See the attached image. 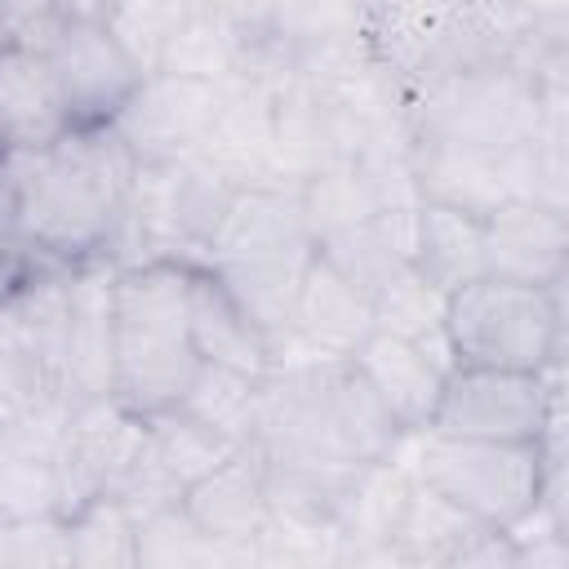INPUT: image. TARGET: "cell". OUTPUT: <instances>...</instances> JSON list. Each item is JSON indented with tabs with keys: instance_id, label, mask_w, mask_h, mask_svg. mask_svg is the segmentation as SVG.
Instances as JSON below:
<instances>
[{
	"instance_id": "20",
	"label": "cell",
	"mask_w": 569,
	"mask_h": 569,
	"mask_svg": "<svg viewBox=\"0 0 569 569\" xmlns=\"http://www.w3.org/2000/svg\"><path fill=\"white\" fill-rule=\"evenodd\" d=\"M325 409L338 449L360 467L391 462L413 436L396 422V413L382 405V396L351 360H325Z\"/></svg>"
},
{
	"instance_id": "5",
	"label": "cell",
	"mask_w": 569,
	"mask_h": 569,
	"mask_svg": "<svg viewBox=\"0 0 569 569\" xmlns=\"http://www.w3.org/2000/svg\"><path fill=\"white\" fill-rule=\"evenodd\" d=\"M231 191H236V182L204 156L142 164L107 262L111 267L142 262V258L204 262V249L222 222Z\"/></svg>"
},
{
	"instance_id": "33",
	"label": "cell",
	"mask_w": 569,
	"mask_h": 569,
	"mask_svg": "<svg viewBox=\"0 0 569 569\" xmlns=\"http://www.w3.org/2000/svg\"><path fill=\"white\" fill-rule=\"evenodd\" d=\"M187 9H191L187 0H124L107 18V27L120 40V49L133 58V67L147 76V71H160L164 44L178 31V22H182Z\"/></svg>"
},
{
	"instance_id": "13",
	"label": "cell",
	"mask_w": 569,
	"mask_h": 569,
	"mask_svg": "<svg viewBox=\"0 0 569 569\" xmlns=\"http://www.w3.org/2000/svg\"><path fill=\"white\" fill-rule=\"evenodd\" d=\"M111 262H84L67 280L62 320V382L71 400L111 396L116 369V320H111Z\"/></svg>"
},
{
	"instance_id": "23",
	"label": "cell",
	"mask_w": 569,
	"mask_h": 569,
	"mask_svg": "<svg viewBox=\"0 0 569 569\" xmlns=\"http://www.w3.org/2000/svg\"><path fill=\"white\" fill-rule=\"evenodd\" d=\"M409 262L440 293H453V289L471 284L476 276H485V218L449 209V204L418 200Z\"/></svg>"
},
{
	"instance_id": "15",
	"label": "cell",
	"mask_w": 569,
	"mask_h": 569,
	"mask_svg": "<svg viewBox=\"0 0 569 569\" xmlns=\"http://www.w3.org/2000/svg\"><path fill=\"white\" fill-rule=\"evenodd\" d=\"M71 129L62 89L40 40H0V138L9 151H44Z\"/></svg>"
},
{
	"instance_id": "26",
	"label": "cell",
	"mask_w": 569,
	"mask_h": 569,
	"mask_svg": "<svg viewBox=\"0 0 569 569\" xmlns=\"http://www.w3.org/2000/svg\"><path fill=\"white\" fill-rule=\"evenodd\" d=\"M258 560L253 547H236V542H218L209 538L187 511L182 502H169L151 516L138 520L133 533V569L151 565V569H187V565H244Z\"/></svg>"
},
{
	"instance_id": "19",
	"label": "cell",
	"mask_w": 569,
	"mask_h": 569,
	"mask_svg": "<svg viewBox=\"0 0 569 569\" xmlns=\"http://www.w3.org/2000/svg\"><path fill=\"white\" fill-rule=\"evenodd\" d=\"M347 360L369 378V387L382 396V405L396 413V422L405 431H427L431 409L445 387V373H449L436 356H427L413 338L373 329Z\"/></svg>"
},
{
	"instance_id": "34",
	"label": "cell",
	"mask_w": 569,
	"mask_h": 569,
	"mask_svg": "<svg viewBox=\"0 0 569 569\" xmlns=\"http://www.w3.org/2000/svg\"><path fill=\"white\" fill-rule=\"evenodd\" d=\"M76 267L62 262L58 253H49L44 244H36L31 236L18 231H0V311H9L18 298H27L36 284L71 276Z\"/></svg>"
},
{
	"instance_id": "16",
	"label": "cell",
	"mask_w": 569,
	"mask_h": 569,
	"mask_svg": "<svg viewBox=\"0 0 569 569\" xmlns=\"http://www.w3.org/2000/svg\"><path fill=\"white\" fill-rule=\"evenodd\" d=\"M182 511L218 542L253 547L271 520V498H267V462L258 445H240L227 453L213 471L191 480L182 489Z\"/></svg>"
},
{
	"instance_id": "2",
	"label": "cell",
	"mask_w": 569,
	"mask_h": 569,
	"mask_svg": "<svg viewBox=\"0 0 569 569\" xmlns=\"http://www.w3.org/2000/svg\"><path fill=\"white\" fill-rule=\"evenodd\" d=\"M191 267L196 262L182 258H142L116 267L111 276V320H116L111 396L138 418L173 409L200 369L187 329Z\"/></svg>"
},
{
	"instance_id": "32",
	"label": "cell",
	"mask_w": 569,
	"mask_h": 569,
	"mask_svg": "<svg viewBox=\"0 0 569 569\" xmlns=\"http://www.w3.org/2000/svg\"><path fill=\"white\" fill-rule=\"evenodd\" d=\"M36 516H67L58 462L40 453H0V520Z\"/></svg>"
},
{
	"instance_id": "30",
	"label": "cell",
	"mask_w": 569,
	"mask_h": 569,
	"mask_svg": "<svg viewBox=\"0 0 569 569\" xmlns=\"http://www.w3.org/2000/svg\"><path fill=\"white\" fill-rule=\"evenodd\" d=\"M67 520V565L84 569H133V533L138 520L116 493H98L80 502Z\"/></svg>"
},
{
	"instance_id": "9",
	"label": "cell",
	"mask_w": 569,
	"mask_h": 569,
	"mask_svg": "<svg viewBox=\"0 0 569 569\" xmlns=\"http://www.w3.org/2000/svg\"><path fill=\"white\" fill-rule=\"evenodd\" d=\"M36 40L53 67L71 124H107L142 80L107 22L53 18Z\"/></svg>"
},
{
	"instance_id": "36",
	"label": "cell",
	"mask_w": 569,
	"mask_h": 569,
	"mask_svg": "<svg viewBox=\"0 0 569 569\" xmlns=\"http://www.w3.org/2000/svg\"><path fill=\"white\" fill-rule=\"evenodd\" d=\"M124 0H53L58 18H84V22H107Z\"/></svg>"
},
{
	"instance_id": "27",
	"label": "cell",
	"mask_w": 569,
	"mask_h": 569,
	"mask_svg": "<svg viewBox=\"0 0 569 569\" xmlns=\"http://www.w3.org/2000/svg\"><path fill=\"white\" fill-rule=\"evenodd\" d=\"M507 196L538 200L569 213V156H565V102H551L538 129L502 156Z\"/></svg>"
},
{
	"instance_id": "21",
	"label": "cell",
	"mask_w": 569,
	"mask_h": 569,
	"mask_svg": "<svg viewBox=\"0 0 569 569\" xmlns=\"http://www.w3.org/2000/svg\"><path fill=\"white\" fill-rule=\"evenodd\" d=\"M200 156L218 164L236 187L267 182V156H271V84L267 80L227 84Z\"/></svg>"
},
{
	"instance_id": "6",
	"label": "cell",
	"mask_w": 569,
	"mask_h": 569,
	"mask_svg": "<svg viewBox=\"0 0 569 569\" xmlns=\"http://www.w3.org/2000/svg\"><path fill=\"white\" fill-rule=\"evenodd\" d=\"M409 449H413L409 471L427 489H436L445 502L493 529L520 525L542 502V480L551 462L542 445L413 431Z\"/></svg>"
},
{
	"instance_id": "40",
	"label": "cell",
	"mask_w": 569,
	"mask_h": 569,
	"mask_svg": "<svg viewBox=\"0 0 569 569\" xmlns=\"http://www.w3.org/2000/svg\"><path fill=\"white\" fill-rule=\"evenodd\" d=\"M187 4H196V0H187Z\"/></svg>"
},
{
	"instance_id": "7",
	"label": "cell",
	"mask_w": 569,
	"mask_h": 569,
	"mask_svg": "<svg viewBox=\"0 0 569 569\" xmlns=\"http://www.w3.org/2000/svg\"><path fill=\"white\" fill-rule=\"evenodd\" d=\"M556 413H560V369L529 373V369H493V365H453L445 373L427 431L542 445Z\"/></svg>"
},
{
	"instance_id": "14",
	"label": "cell",
	"mask_w": 569,
	"mask_h": 569,
	"mask_svg": "<svg viewBox=\"0 0 569 569\" xmlns=\"http://www.w3.org/2000/svg\"><path fill=\"white\" fill-rule=\"evenodd\" d=\"M373 329L378 320H373L369 293L311 249L302 280H298V298H293L289 347H302L307 356L347 360Z\"/></svg>"
},
{
	"instance_id": "38",
	"label": "cell",
	"mask_w": 569,
	"mask_h": 569,
	"mask_svg": "<svg viewBox=\"0 0 569 569\" xmlns=\"http://www.w3.org/2000/svg\"><path fill=\"white\" fill-rule=\"evenodd\" d=\"M4 151H9V147H4V138H0V160H4Z\"/></svg>"
},
{
	"instance_id": "3",
	"label": "cell",
	"mask_w": 569,
	"mask_h": 569,
	"mask_svg": "<svg viewBox=\"0 0 569 569\" xmlns=\"http://www.w3.org/2000/svg\"><path fill=\"white\" fill-rule=\"evenodd\" d=\"M551 102H565V89H547L538 76L507 58L409 89L405 129L409 142H440L502 160L538 129Z\"/></svg>"
},
{
	"instance_id": "25",
	"label": "cell",
	"mask_w": 569,
	"mask_h": 569,
	"mask_svg": "<svg viewBox=\"0 0 569 569\" xmlns=\"http://www.w3.org/2000/svg\"><path fill=\"white\" fill-rule=\"evenodd\" d=\"M311 253L302 258H253V262H209L222 284L236 293V302L262 325V333L276 342V351H289V325H293V298L298 280Z\"/></svg>"
},
{
	"instance_id": "1",
	"label": "cell",
	"mask_w": 569,
	"mask_h": 569,
	"mask_svg": "<svg viewBox=\"0 0 569 569\" xmlns=\"http://www.w3.org/2000/svg\"><path fill=\"white\" fill-rule=\"evenodd\" d=\"M133 178L138 160L111 124H71L44 151H4L0 231L31 236L71 267L107 262Z\"/></svg>"
},
{
	"instance_id": "28",
	"label": "cell",
	"mask_w": 569,
	"mask_h": 569,
	"mask_svg": "<svg viewBox=\"0 0 569 569\" xmlns=\"http://www.w3.org/2000/svg\"><path fill=\"white\" fill-rule=\"evenodd\" d=\"M160 71L218 80V84H231L240 76V44H236V27H231L222 0H196L182 13L178 31L164 44Z\"/></svg>"
},
{
	"instance_id": "17",
	"label": "cell",
	"mask_w": 569,
	"mask_h": 569,
	"mask_svg": "<svg viewBox=\"0 0 569 569\" xmlns=\"http://www.w3.org/2000/svg\"><path fill=\"white\" fill-rule=\"evenodd\" d=\"M187 329L191 347L209 365L240 369L249 378H267L280 365L276 342L262 333V325L236 302V293L222 284V276L209 262L191 267V289H187Z\"/></svg>"
},
{
	"instance_id": "29",
	"label": "cell",
	"mask_w": 569,
	"mask_h": 569,
	"mask_svg": "<svg viewBox=\"0 0 569 569\" xmlns=\"http://www.w3.org/2000/svg\"><path fill=\"white\" fill-rule=\"evenodd\" d=\"M178 409H187V413L200 418L204 427L222 431L231 445H249L253 431H258L262 378H249V373H240V369L200 360V369H196L187 396L178 400Z\"/></svg>"
},
{
	"instance_id": "39",
	"label": "cell",
	"mask_w": 569,
	"mask_h": 569,
	"mask_svg": "<svg viewBox=\"0 0 569 569\" xmlns=\"http://www.w3.org/2000/svg\"><path fill=\"white\" fill-rule=\"evenodd\" d=\"M356 4H360V9H365V4H369V0H356Z\"/></svg>"
},
{
	"instance_id": "35",
	"label": "cell",
	"mask_w": 569,
	"mask_h": 569,
	"mask_svg": "<svg viewBox=\"0 0 569 569\" xmlns=\"http://www.w3.org/2000/svg\"><path fill=\"white\" fill-rule=\"evenodd\" d=\"M0 565H13V569L67 565V520L62 516L0 520Z\"/></svg>"
},
{
	"instance_id": "12",
	"label": "cell",
	"mask_w": 569,
	"mask_h": 569,
	"mask_svg": "<svg viewBox=\"0 0 569 569\" xmlns=\"http://www.w3.org/2000/svg\"><path fill=\"white\" fill-rule=\"evenodd\" d=\"M485 276L565 289V276H569V218H565V209L507 196L485 218Z\"/></svg>"
},
{
	"instance_id": "24",
	"label": "cell",
	"mask_w": 569,
	"mask_h": 569,
	"mask_svg": "<svg viewBox=\"0 0 569 569\" xmlns=\"http://www.w3.org/2000/svg\"><path fill=\"white\" fill-rule=\"evenodd\" d=\"M485 529V520L458 511L436 489H427L418 476L405 489V502L391 525V560L396 565H458L462 547Z\"/></svg>"
},
{
	"instance_id": "31",
	"label": "cell",
	"mask_w": 569,
	"mask_h": 569,
	"mask_svg": "<svg viewBox=\"0 0 569 569\" xmlns=\"http://www.w3.org/2000/svg\"><path fill=\"white\" fill-rule=\"evenodd\" d=\"M147 449L156 453V462L187 489L191 480H200L204 471H213L227 453H236L240 445H231L222 431L204 427L200 418H191L187 409H160L147 418Z\"/></svg>"
},
{
	"instance_id": "10",
	"label": "cell",
	"mask_w": 569,
	"mask_h": 569,
	"mask_svg": "<svg viewBox=\"0 0 569 569\" xmlns=\"http://www.w3.org/2000/svg\"><path fill=\"white\" fill-rule=\"evenodd\" d=\"M142 440H147V422L138 413H129L116 396L71 400L62 445L53 453L58 476H62L67 516L98 493H116L120 480L129 476Z\"/></svg>"
},
{
	"instance_id": "11",
	"label": "cell",
	"mask_w": 569,
	"mask_h": 569,
	"mask_svg": "<svg viewBox=\"0 0 569 569\" xmlns=\"http://www.w3.org/2000/svg\"><path fill=\"white\" fill-rule=\"evenodd\" d=\"M311 227L298 187L244 182L231 191L222 222L204 249V262H253V258H302L311 253Z\"/></svg>"
},
{
	"instance_id": "22",
	"label": "cell",
	"mask_w": 569,
	"mask_h": 569,
	"mask_svg": "<svg viewBox=\"0 0 569 569\" xmlns=\"http://www.w3.org/2000/svg\"><path fill=\"white\" fill-rule=\"evenodd\" d=\"M409 173L418 187V200L449 204L476 218H489L507 200L502 160L440 147V142H409Z\"/></svg>"
},
{
	"instance_id": "8",
	"label": "cell",
	"mask_w": 569,
	"mask_h": 569,
	"mask_svg": "<svg viewBox=\"0 0 569 569\" xmlns=\"http://www.w3.org/2000/svg\"><path fill=\"white\" fill-rule=\"evenodd\" d=\"M222 93H227V84H218V80L147 71L107 124L116 129L124 151L138 160V169L187 160V156H200V147L218 120Z\"/></svg>"
},
{
	"instance_id": "4",
	"label": "cell",
	"mask_w": 569,
	"mask_h": 569,
	"mask_svg": "<svg viewBox=\"0 0 569 569\" xmlns=\"http://www.w3.org/2000/svg\"><path fill=\"white\" fill-rule=\"evenodd\" d=\"M565 289L520 284L502 276H476L453 289L445 302V333L453 365H493V369H560L565 351Z\"/></svg>"
},
{
	"instance_id": "37",
	"label": "cell",
	"mask_w": 569,
	"mask_h": 569,
	"mask_svg": "<svg viewBox=\"0 0 569 569\" xmlns=\"http://www.w3.org/2000/svg\"><path fill=\"white\" fill-rule=\"evenodd\" d=\"M9 36V13H4V0H0V40Z\"/></svg>"
},
{
	"instance_id": "18",
	"label": "cell",
	"mask_w": 569,
	"mask_h": 569,
	"mask_svg": "<svg viewBox=\"0 0 569 569\" xmlns=\"http://www.w3.org/2000/svg\"><path fill=\"white\" fill-rule=\"evenodd\" d=\"M342 160L329 102L316 80L284 76L271 84V156H267V182L298 187L316 169Z\"/></svg>"
}]
</instances>
